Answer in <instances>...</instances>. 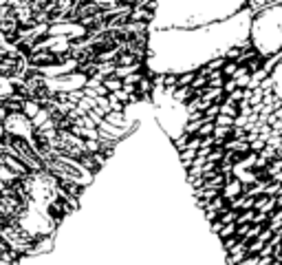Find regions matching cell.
<instances>
[{
  "mask_svg": "<svg viewBox=\"0 0 282 265\" xmlns=\"http://www.w3.org/2000/svg\"><path fill=\"white\" fill-rule=\"evenodd\" d=\"M130 22H146V24H152V20H155V13L150 11V9L146 7H132L130 16H128Z\"/></svg>",
  "mask_w": 282,
  "mask_h": 265,
  "instance_id": "obj_1",
  "label": "cell"
},
{
  "mask_svg": "<svg viewBox=\"0 0 282 265\" xmlns=\"http://www.w3.org/2000/svg\"><path fill=\"white\" fill-rule=\"evenodd\" d=\"M135 64H141L130 51H126V47L119 49V55H117V66H135Z\"/></svg>",
  "mask_w": 282,
  "mask_h": 265,
  "instance_id": "obj_2",
  "label": "cell"
},
{
  "mask_svg": "<svg viewBox=\"0 0 282 265\" xmlns=\"http://www.w3.org/2000/svg\"><path fill=\"white\" fill-rule=\"evenodd\" d=\"M40 109H42V106H40L35 100H24V104H22V115L27 117L29 122H31L33 117L40 113Z\"/></svg>",
  "mask_w": 282,
  "mask_h": 265,
  "instance_id": "obj_3",
  "label": "cell"
},
{
  "mask_svg": "<svg viewBox=\"0 0 282 265\" xmlns=\"http://www.w3.org/2000/svg\"><path fill=\"white\" fill-rule=\"evenodd\" d=\"M101 84L106 86V91H108V93H117V91L124 89V82H121V80H117L115 75H110V78H104V80H101Z\"/></svg>",
  "mask_w": 282,
  "mask_h": 265,
  "instance_id": "obj_4",
  "label": "cell"
},
{
  "mask_svg": "<svg viewBox=\"0 0 282 265\" xmlns=\"http://www.w3.org/2000/svg\"><path fill=\"white\" fill-rule=\"evenodd\" d=\"M225 82H227V80H225V75L220 73V71H216V73H212L207 78V89H223Z\"/></svg>",
  "mask_w": 282,
  "mask_h": 265,
  "instance_id": "obj_5",
  "label": "cell"
},
{
  "mask_svg": "<svg viewBox=\"0 0 282 265\" xmlns=\"http://www.w3.org/2000/svg\"><path fill=\"white\" fill-rule=\"evenodd\" d=\"M194 78H196V71H183V73H179V78H177V86H192L194 82Z\"/></svg>",
  "mask_w": 282,
  "mask_h": 265,
  "instance_id": "obj_6",
  "label": "cell"
},
{
  "mask_svg": "<svg viewBox=\"0 0 282 265\" xmlns=\"http://www.w3.org/2000/svg\"><path fill=\"white\" fill-rule=\"evenodd\" d=\"M78 109L82 111V113H89V111H93V109H97V104H95V100L93 98H82L80 102H78Z\"/></svg>",
  "mask_w": 282,
  "mask_h": 265,
  "instance_id": "obj_7",
  "label": "cell"
},
{
  "mask_svg": "<svg viewBox=\"0 0 282 265\" xmlns=\"http://www.w3.org/2000/svg\"><path fill=\"white\" fill-rule=\"evenodd\" d=\"M236 71H238V64H236V62H227V64L223 66V71H220V73L225 75V80H234Z\"/></svg>",
  "mask_w": 282,
  "mask_h": 265,
  "instance_id": "obj_8",
  "label": "cell"
},
{
  "mask_svg": "<svg viewBox=\"0 0 282 265\" xmlns=\"http://www.w3.org/2000/svg\"><path fill=\"white\" fill-rule=\"evenodd\" d=\"M236 89H238L236 80H227V82H225V86H223V93H225V95H232Z\"/></svg>",
  "mask_w": 282,
  "mask_h": 265,
  "instance_id": "obj_9",
  "label": "cell"
},
{
  "mask_svg": "<svg viewBox=\"0 0 282 265\" xmlns=\"http://www.w3.org/2000/svg\"><path fill=\"white\" fill-rule=\"evenodd\" d=\"M9 2H11V0H0V7H7Z\"/></svg>",
  "mask_w": 282,
  "mask_h": 265,
  "instance_id": "obj_10",
  "label": "cell"
}]
</instances>
